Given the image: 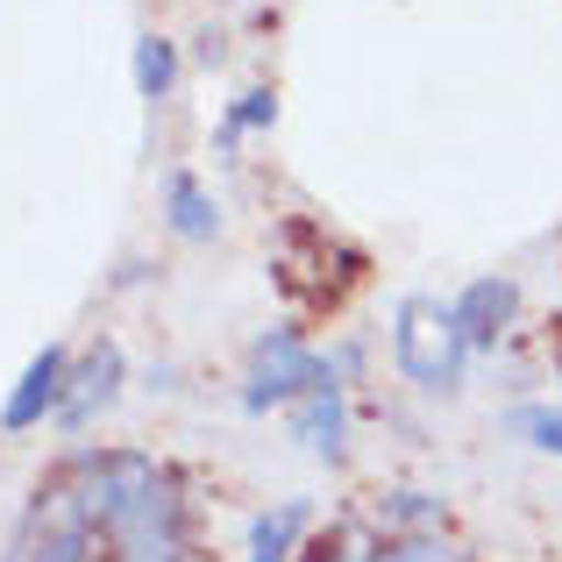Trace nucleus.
Masks as SVG:
<instances>
[{"label":"nucleus","mask_w":562,"mask_h":562,"mask_svg":"<svg viewBox=\"0 0 562 562\" xmlns=\"http://www.w3.org/2000/svg\"><path fill=\"white\" fill-rule=\"evenodd\" d=\"M392 363H398V378L427 398L463 392L470 342H463V328H456V306L435 300V292H406V300L392 306Z\"/></svg>","instance_id":"obj_1"},{"label":"nucleus","mask_w":562,"mask_h":562,"mask_svg":"<svg viewBox=\"0 0 562 562\" xmlns=\"http://www.w3.org/2000/svg\"><path fill=\"white\" fill-rule=\"evenodd\" d=\"M100 541H108V562H192L186 498H179V484H171V470L128 513H114V520L100 527Z\"/></svg>","instance_id":"obj_2"},{"label":"nucleus","mask_w":562,"mask_h":562,"mask_svg":"<svg viewBox=\"0 0 562 562\" xmlns=\"http://www.w3.org/2000/svg\"><path fill=\"white\" fill-rule=\"evenodd\" d=\"M335 363L306 342L300 328H271L249 342V371H243V406L249 413H271V406H300L314 384H328Z\"/></svg>","instance_id":"obj_3"},{"label":"nucleus","mask_w":562,"mask_h":562,"mask_svg":"<svg viewBox=\"0 0 562 562\" xmlns=\"http://www.w3.org/2000/svg\"><path fill=\"white\" fill-rule=\"evenodd\" d=\"M65 384H71V357H65V342H50L43 357H29L22 378H14L8 406H0V427H8V435H29V427L57 420V406H65Z\"/></svg>","instance_id":"obj_4"},{"label":"nucleus","mask_w":562,"mask_h":562,"mask_svg":"<svg viewBox=\"0 0 562 562\" xmlns=\"http://www.w3.org/2000/svg\"><path fill=\"white\" fill-rule=\"evenodd\" d=\"M122 384H128V357H122V342H93V349H86V363H79V371H71V384H65L57 427H71V435H79L93 413H108L114 398H122Z\"/></svg>","instance_id":"obj_5"},{"label":"nucleus","mask_w":562,"mask_h":562,"mask_svg":"<svg viewBox=\"0 0 562 562\" xmlns=\"http://www.w3.org/2000/svg\"><path fill=\"white\" fill-rule=\"evenodd\" d=\"M449 306H456V328H463L470 349H498L506 328H513V314H520V285H513V278H477V285H463Z\"/></svg>","instance_id":"obj_6"},{"label":"nucleus","mask_w":562,"mask_h":562,"mask_svg":"<svg viewBox=\"0 0 562 562\" xmlns=\"http://www.w3.org/2000/svg\"><path fill=\"white\" fill-rule=\"evenodd\" d=\"M292 435H300V449L314 456V463H342L349 456V406H342V378L314 384V392L292 406Z\"/></svg>","instance_id":"obj_7"},{"label":"nucleus","mask_w":562,"mask_h":562,"mask_svg":"<svg viewBox=\"0 0 562 562\" xmlns=\"http://www.w3.org/2000/svg\"><path fill=\"white\" fill-rule=\"evenodd\" d=\"M165 221H171L179 243H214L221 235V206H214V192L192 179V171H171L165 179Z\"/></svg>","instance_id":"obj_8"},{"label":"nucleus","mask_w":562,"mask_h":562,"mask_svg":"<svg viewBox=\"0 0 562 562\" xmlns=\"http://www.w3.org/2000/svg\"><path fill=\"white\" fill-rule=\"evenodd\" d=\"M306 506H278V513H257L249 520V549L243 562H300V541H306Z\"/></svg>","instance_id":"obj_9"},{"label":"nucleus","mask_w":562,"mask_h":562,"mask_svg":"<svg viewBox=\"0 0 562 562\" xmlns=\"http://www.w3.org/2000/svg\"><path fill=\"white\" fill-rule=\"evenodd\" d=\"M441 498H427V492H392V506H378V527L384 535H441Z\"/></svg>","instance_id":"obj_10"},{"label":"nucleus","mask_w":562,"mask_h":562,"mask_svg":"<svg viewBox=\"0 0 562 562\" xmlns=\"http://www.w3.org/2000/svg\"><path fill=\"white\" fill-rule=\"evenodd\" d=\"M171 86H179V50H171V36H136V93L165 100Z\"/></svg>","instance_id":"obj_11"},{"label":"nucleus","mask_w":562,"mask_h":562,"mask_svg":"<svg viewBox=\"0 0 562 562\" xmlns=\"http://www.w3.org/2000/svg\"><path fill=\"white\" fill-rule=\"evenodd\" d=\"M363 562H470L449 535H384L378 549H363Z\"/></svg>","instance_id":"obj_12"},{"label":"nucleus","mask_w":562,"mask_h":562,"mask_svg":"<svg viewBox=\"0 0 562 562\" xmlns=\"http://www.w3.org/2000/svg\"><path fill=\"white\" fill-rule=\"evenodd\" d=\"M520 435L535 441L541 456H555V463H562V406H520Z\"/></svg>","instance_id":"obj_13"},{"label":"nucleus","mask_w":562,"mask_h":562,"mask_svg":"<svg viewBox=\"0 0 562 562\" xmlns=\"http://www.w3.org/2000/svg\"><path fill=\"white\" fill-rule=\"evenodd\" d=\"M271 122H278V93H271V86H249V93L228 108V128H235V136H243V128H271Z\"/></svg>","instance_id":"obj_14"},{"label":"nucleus","mask_w":562,"mask_h":562,"mask_svg":"<svg viewBox=\"0 0 562 562\" xmlns=\"http://www.w3.org/2000/svg\"><path fill=\"white\" fill-rule=\"evenodd\" d=\"M300 562H363V555H349V549H342V535H328V541H314V549H306Z\"/></svg>","instance_id":"obj_15"},{"label":"nucleus","mask_w":562,"mask_h":562,"mask_svg":"<svg viewBox=\"0 0 562 562\" xmlns=\"http://www.w3.org/2000/svg\"><path fill=\"white\" fill-rule=\"evenodd\" d=\"M549 357H555V378H562V314L549 321Z\"/></svg>","instance_id":"obj_16"}]
</instances>
